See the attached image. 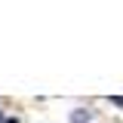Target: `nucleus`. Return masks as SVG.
I'll return each mask as SVG.
<instances>
[{
    "label": "nucleus",
    "instance_id": "2",
    "mask_svg": "<svg viewBox=\"0 0 123 123\" xmlns=\"http://www.w3.org/2000/svg\"><path fill=\"white\" fill-rule=\"evenodd\" d=\"M111 102H114V105H117V108H123V95H114Z\"/></svg>",
    "mask_w": 123,
    "mask_h": 123
},
{
    "label": "nucleus",
    "instance_id": "1",
    "mask_svg": "<svg viewBox=\"0 0 123 123\" xmlns=\"http://www.w3.org/2000/svg\"><path fill=\"white\" fill-rule=\"evenodd\" d=\"M71 123H89V114H83V111H74V114H71Z\"/></svg>",
    "mask_w": 123,
    "mask_h": 123
}]
</instances>
